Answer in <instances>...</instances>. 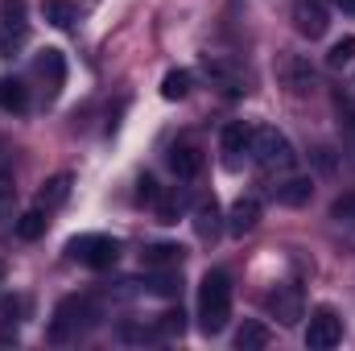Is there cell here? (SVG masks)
Wrapping results in <instances>:
<instances>
[{"label":"cell","mask_w":355,"mask_h":351,"mask_svg":"<svg viewBox=\"0 0 355 351\" xmlns=\"http://www.w3.org/2000/svg\"><path fill=\"white\" fill-rule=\"evenodd\" d=\"M95 318H99V314H95V302H91V298H67V302H58V310H54L50 339H54V343H67V339L83 335Z\"/></svg>","instance_id":"cell-3"},{"label":"cell","mask_w":355,"mask_h":351,"mask_svg":"<svg viewBox=\"0 0 355 351\" xmlns=\"http://www.w3.org/2000/svg\"><path fill=\"white\" fill-rule=\"evenodd\" d=\"M0 108L4 112H25L29 108V87L21 79H0Z\"/></svg>","instance_id":"cell-15"},{"label":"cell","mask_w":355,"mask_h":351,"mask_svg":"<svg viewBox=\"0 0 355 351\" xmlns=\"http://www.w3.org/2000/svg\"><path fill=\"white\" fill-rule=\"evenodd\" d=\"M343 343V318L331 310V306H318L310 314V327H306V348L314 351H331Z\"/></svg>","instance_id":"cell-6"},{"label":"cell","mask_w":355,"mask_h":351,"mask_svg":"<svg viewBox=\"0 0 355 351\" xmlns=\"http://www.w3.org/2000/svg\"><path fill=\"white\" fill-rule=\"evenodd\" d=\"M248 153H252V162H257L261 170H268V174H285V170H293V162H297L289 137L277 132V128H252Z\"/></svg>","instance_id":"cell-2"},{"label":"cell","mask_w":355,"mask_h":351,"mask_svg":"<svg viewBox=\"0 0 355 351\" xmlns=\"http://www.w3.org/2000/svg\"><path fill=\"white\" fill-rule=\"evenodd\" d=\"M268 310L277 314V323H281V327H293V323L302 318V293H297L293 285H281V289L268 298Z\"/></svg>","instance_id":"cell-9"},{"label":"cell","mask_w":355,"mask_h":351,"mask_svg":"<svg viewBox=\"0 0 355 351\" xmlns=\"http://www.w3.org/2000/svg\"><path fill=\"white\" fill-rule=\"evenodd\" d=\"M178 207H182V198H166V203H162V207H157V219H162V223H178Z\"/></svg>","instance_id":"cell-26"},{"label":"cell","mask_w":355,"mask_h":351,"mask_svg":"<svg viewBox=\"0 0 355 351\" xmlns=\"http://www.w3.org/2000/svg\"><path fill=\"white\" fill-rule=\"evenodd\" d=\"M29 42V12L25 0H0V58L17 54Z\"/></svg>","instance_id":"cell-4"},{"label":"cell","mask_w":355,"mask_h":351,"mask_svg":"<svg viewBox=\"0 0 355 351\" xmlns=\"http://www.w3.org/2000/svg\"><path fill=\"white\" fill-rule=\"evenodd\" d=\"M170 170H174L178 178H186V182L198 178L202 174V153H198L194 145H174V149H170Z\"/></svg>","instance_id":"cell-13"},{"label":"cell","mask_w":355,"mask_h":351,"mask_svg":"<svg viewBox=\"0 0 355 351\" xmlns=\"http://www.w3.org/2000/svg\"><path fill=\"white\" fill-rule=\"evenodd\" d=\"M141 198L157 203V182H153V178H145V182H141Z\"/></svg>","instance_id":"cell-27"},{"label":"cell","mask_w":355,"mask_h":351,"mask_svg":"<svg viewBox=\"0 0 355 351\" xmlns=\"http://www.w3.org/2000/svg\"><path fill=\"white\" fill-rule=\"evenodd\" d=\"M33 75H37V79H46L50 95H58L62 79H67V62H62V54H58V50H46V54L33 62Z\"/></svg>","instance_id":"cell-12"},{"label":"cell","mask_w":355,"mask_h":351,"mask_svg":"<svg viewBox=\"0 0 355 351\" xmlns=\"http://www.w3.org/2000/svg\"><path fill=\"white\" fill-rule=\"evenodd\" d=\"M190 83H194L190 71H170V75L162 79V95H166V99H186V95H190Z\"/></svg>","instance_id":"cell-21"},{"label":"cell","mask_w":355,"mask_h":351,"mask_svg":"<svg viewBox=\"0 0 355 351\" xmlns=\"http://www.w3.org/2000/svg\"><path fill=\"white\" fill-rule=\"evenodd\" d=\"M339 12H347V17H355V0H331Z\"/></svg>","instance_id":"cell-29"},{"label":"cell","mask_w":355,"mask_h":351,"mask_svg":"<svg viewBox=\"0 0 355 351\" xmlns=\"http://www.w3.org/2000/svg\"><path fill=\"white\" fill-rule=\"evenodd\" d=\"M331 219H335V223H347V228H355V190L331 203Z\"/></svg>","instance_id":"cell-24"},{"label":"cell","mask_w":355,"mask_h":351,"mask_svg":"<svg viewBox=\"0 0 355 351\" xmlns=\"http://www.w3.org/2000/svg\"><path fill=\"white\" fill-rule=\"evenodd\" d=\"M42 17L58 29H71L79 21V4L75 0H42Z\"/></svg>","instance_id":"cell-14"},{"label":"cell","mask_w":355,"mask_h":351,"mask_svg":"<svg viewBox=\"0 0 355 351\" xmlns=\"http://www.w3.org/2000/svg\"><path fill=\"white\" fill-rule=\"evenodd\" d=\"M194 232H198L202 240L219 232V211H215V203H202V207L194 211Z\"/></svg>","instance_id":"cell-22"},{"label":"cell","mask_w":355,"mask_h":351,"mask_svg":"<svg viewBox=\"0 0 355 351\" xmlns=\"http://www.w3.org/2000/svg\"><path fill=\"white\" fill-rule=\"evenodd\" d=\"M46 215H50L46 207H33V211H25V215L17 219V236H21V240H37V236L46 232Z\"/></svg>","instance_id":"cell-19"},{"label":"cell","mask_w":355,"mask_h":351,"mask_svg":"<svg viewBox=\"0 0 355 351\" xmlns=\"http://www.w3.org/2000/svg\"><path fill=\"white\" fill-rule=\"evenodd\" d=\"M343 112H347V124H352V132H355V103H343Z\"/></svg>","instance_id":"cell-30"},{"label":"cell","mask_w":355,"mask_h":351,"mask_svg":"<svg viewBox=\"0 0 355 351\" xmlns=\"http://www.w3.org/2000/svg\"><path fill=\"white\" fill-rule=\"evenodd\" d=\"M293 21H297V29L314 42V37H322L327 33V25H331V12H327V0H297L293 4Z\"/></svg>","instance_id":"cell-7"},{"label":"cell","mask_w":355,"mask_h":351,"mask_svg":"<svg viewBox=\"0 0 355 351\" xmlns=\"http://www.w3.org/2000/svg\"><path fill=\"white\" fill-rule=\"evenodd\" d=\"M272 198H277L281 207H306V203L314 198V182H310V178H285V182L272 186Z\"/></svg>","instance_id":"cell-10"},{"label":"cell","mask_w":355,"mask_h":351,"mask_svg":"<svg viewBox=\"0 0 355 351\" xmlns=\"http://www.w3.org/2000/svg\"><path fill=\"white\" fill-rule=\"evenodd\" d=\"M141 264L145 268H178L182 264V248L178 244H153V248H145Z\"/></svg>","instance_id":"cell-16"},{"label":"cell","mask_w":355,"mask_h":351,"mask_svg":"<svg viewBox=\"0 0 355 351\" xmlns=\"http://www.w3.org/2000/svg\"><path fill=\"white\" fill-rule=\"evenodd\" d=\"M236 348L240 351H257V348H268V331L261 323H244L240 331H236Z\"/></svg>","instance_id":"cell-20"},{"label":"cell","mask_w":355,"mask_h":351,"mask_svg":"<svg viewBox=\"0 0 355 351\" xmlns=\"http://www.w3.org/2000/svg\"><path fill=\"white\" fill-rule=\"evenodd\" d=\"M261 223V203L248 194V198H236L232 203V211H227V228L236 232V236H244V232H252Z\"/></svg>","instance_id":"cell-11"},{"label":"cell","mask_w":355,"mask_h":351,"mask_svg":"<svg viewBox=\"0 0 355 351\" xmlns=\"http://www.w3.org/2000/svg\"><path fill=\"white\" fill-rule=\"evenodd\" d=\"M327 62H331V67H352V62H355V37L335 42V46H331V54H327Z\"/></svg>","instance_id":"cell-25"},{"label":"cell","mask_w":355,"mask_h":351,"mask_svg":"<svg viewBox=\"0 0 355 351\" xmlns=\"http://www.w3.org/2000/svg\"><path fill=\"white\" fill-rule=\"evenodd\" d=\"M67 194H71V174L50 178V182H46V190H42V198H37V207L54 211V207H62V203H67Z\"/></svg>","instance_id":"cell-18"},{"label":"cell","mask_w":355,"mask_h":351,"mask_svg":"<svg viewBox=\"0 0 355 351\" xmlns=\"http://www.w3.org/2000/svg\"><path fill=\"white\" fill-rule=\"evenodd\" d=\"M207 79L215 83V87H223L227 95H240V91L248 87V79H244V71L236 67V62H227V58H207Z\"/></svg>","instance_id":"cell-8"},{"label":"cell","mask_w":355,"mask_h":351,"mask_svg":"<svg viewBox=\"0 0 355 351\" xmlns=\"http://www.w3.org/2000/svg\"><path fill=\"white\" fill-rule=\"evenodd\" d=\"M285 79H289L293 91H314V71L302 67V62H289V67H285Z\"/></svg>","instance_id":"cell-23"},{"label":"cell","mask_w":355,"mask_h":351,"mask_svg":"<svg viewBox=\"0 0 355 351\" xmlns=\"http://www.w3.org/2000/svg\"><path fill=\"white\" fill-rule=\"evenodd\" d=\"M67 252L79 264H87V268H107V264H116V257H120V244H116L112 236L87 232V236H75V240L67 244Z\"/></svg>","instance_id":"cell-5"},{"label":"cell","mask_w":355,"mask_h":351,"mask_svg":"<svg viewBox=\"0 0 355 351\" xmlns=\"http://www.w3.org/2000/svg\"><path fill=\"white\" fill-rule=\"evenodd\" d=\"M232 318V277L223 268L207 273L198 285V327L207 335H219Z\"/></svg>","instance_id":"cell-1"},{"label":"cell","mask_w":355,"mask_h":351,"mask_svg":"<svg viewBox=\"0 0 355 351\" xmlns=\"http://www.w3.org/2000/svg\"><path fill=\"white\" fill-rule=\"evenodd\" d=\"M248 145H252V128L248 124H227L223 128V153L236 162L240 153H248Z\"/></svg>","instance_id":"cell-17"},{"label":"cell","mask_w":355,"mask_h":351,"mask_svg":"<svg viewBox=\"0 0 355 351\" xmlns=\"http://www.w3.org/2000/svg\"><path fill=\"white\" fill-rule=\"evenodd\" d=\"M8 198H12V186H8V182H0V215H4V207H8Z\"/></svg>","instance_id":"cell-28"}]
</instances>
